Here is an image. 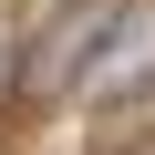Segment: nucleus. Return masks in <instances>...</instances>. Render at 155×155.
<instances>
[{
    "label": "nucleus",
    "mask_w": 155,
    "mask_h": 155,
    "mask_svg": "<svg viewBox=\"0 0 155 155\" xmlns=\"http://www.w3.org/2000/svg\"><path fill=\"white\" fill-rule=\"evenodd\" d=\"M114 31H124V0H83L62 31H41V52L21 62V83H31V93H62V83H83V72H93V52H104Z\"/></svg>",
    "instance_id": "nucleus-1"
}]
</instances>
